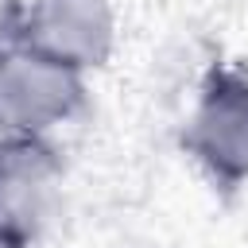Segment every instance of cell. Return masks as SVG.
<instances>
[{"label": "cell", "mask_w": 248, "mask_h": 248, "mask_svg": "<svg viewBox=\"0 0 248 248\" xmlns=\"http://www.w3.org/2000/svg\"><path fill=\"white\" fill-rule=\"evenodd\" d=\"M19 39L54 66L85 78L112 58L116 16L108 0H27L16 12Z\"/></svg>", "instance_id": "obj_3"}, {"label": "cell", "mask_w": 248, "mask_h": 248, "mask_svg": "<svg viewBox=\"0 0 248 248\" xmlns=\"http://www.w3.org/2000/svg\"><path fill=\"white\" fill-rule=\"evenodd\" d=\"M62 198L50 140H0V248H35Z\"/></svg>", "instance_id": "obj_4"}, {"label": "cell", "mask_w": 248, "mask_h": 248, "mask_svg": "<svg viewBox=\"0 0 248 248\" xmlns=\"http://www.w3.org/2000/svg\"><path fill=\"white\" fill-rule=\"evenodd\" d=\"M85 97V78L35 54L16 27L0 23V140H50Z\"/></svg>", "instance_id": "obj_1"}, {"label": "cell", "mask_w": 248, "mask_h": 248, "mask_svg": "<svg viewBox=\"0 0 248 248\" xmlns=\"http://www.w3.org/2000/svg\"><path fill=\"white\" fill-rule=\"evenodd\" d=\"M182 147L213 186L236 190L248 182V66L221 62L205 74Z\"/></svg>", "instance_id": "obj_2"}]
</instances>
